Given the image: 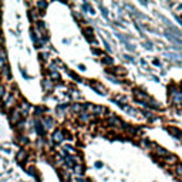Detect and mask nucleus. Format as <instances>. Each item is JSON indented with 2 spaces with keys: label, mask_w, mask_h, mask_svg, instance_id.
Returning a JSON list of instances; mask_svg holds the SVG:
<instances>
[{
  "label": "nucleus",
  "mask_w": 182,
  "mask_h": 182,
  "mask_svg": "<svg viewBox=\"0 0 182 182\" xmlns=\"http://www.w3.org/2000/svg\"><path fill=\"white\" fill-rule=\"evenodd\" d=\"M107 123L111 124V125H114V127H121V128H124V123H123V121H121L119 118H117V117H114L112 114H108Z\"/></svg>",
  "instance_id": "obj_1"
},
{
  "label": "nucleus",
  "mask_w": 182,
  "mask_h": 182,
  "mask_svg": "<svg viewBox=\"0 0 182 182\" xmlns=\"http://www.w3.org/2000/svg\"><path fill=\"white\" fill-rule=\"evenodd\" d=\"M134 94H135V97H137L138 100H140V103H144V101H148V100H149L148 94H147V93H144L142 90L135 88V90H134Z\"/></svg>",
  "instance_id": "obj_2"
},
{
  "label": "nucleus",
  "mask_w": 182,
  "mask_h": 182,
  "mask_svg": "<svg viewBox=\"0 0 182 182\" xmlns=\"http://www.w3.org/2000/svg\"><path fill=\"white\" fill-rule=\"evenodd\" d=\"M155 147V152L158 156H161V158H165V156L169 155V151L165 148H162V147H158V145H154Z\"/></svg>",
  "instance_id": "obj_3"
},
{
  "label": "nucleus",
  "mask_w": 182,
  "mask_h": 182,
  "mask_svg": "<svg viewBox=\"0 0 182 182\" xmlns=\"http://www.w3.org/2000/svg\"><path fill=\"white\" fill-rule=\"evenodd\" d=\"M167 131L169 134L174 135L175 138H182V131H179L178 128H175V127H169V128H167Z\"/></svg>",
  "instance_id": "obj_4"
},
{
  "label": "nucleus",
  "mask_w": 182,
  "mask_h": 182,
  "mask_svg": "<svg viewBox=\"0 0 182 182\" xmlns=\"http://www.w3.org/2000/svg\"><path fill=\"white\" fill-rule=\"evenodd\" d=\"M91 110H93V114L95 115H103V112H105V108L101 105H94V107H91Z\"/></svg>",
  "instance_id": "obj_5"
},
{
  "label": "nucleus",
  "mask_w": 182,
  "mask_h": 182,
  "mask_svg": "<svg viewBox=\"0 0 182 182\" xmlns=\"http://www.w3.org/2000/svg\"><path fill=\"white\" fill-rule=\"evenodd\" d=\"M91 114H88V112H81V117H80V119H81V123H88V121H91Z\"/></svg>",
  "instance_id": "obj_6"
},
{
  "label": "nucleus",
  "mask_w": 182,
  "mask_h": 182,
  "mask_svg": "<svg viewBox=\"0 0 182 182\" xmlns=\"http://www.w3.org/2000/svg\"><path fill=\"white\" fill-rule=\"evenodd\" d=\"M53 138H54V141H56V142H60V141H63V132H61V131H56V132H54V137H53Z\"/></svg>",
  "instance_id": "obj_7"
},
{
  "label": "nucleus",
  "mask_w": 182,
  "mask_h": 182,
  "mask_svg": "<svg viewBox=\"0 0 182 182\" xmlns=\"http://www.w3.org/2000/svg\"><path fill=\"white\" fill-rule=\"evenodd\" d=\"M174 171L179 178H182V164H176V165L174 167Z\"/></svg>",
  "instance_id": "obj_8"
},
{
  "label": "nucleus",
  "mask_w": 182,
  "mask_h": 182,
  "mask_svg": "<svg viewBox=\"0 0 182 182\" xmlns=\"http://www.w3.org/2000/svg\"><path fill=\"white\" fill-rule=\"evenodd\" d=\"M94 88L97 90V93H100V94H105V88L103 86H100V84H94Z\"/></svg>",
  "instance_id": "obj_9"
},
{
  "label": "nucleus",
  "mask_w": 182,
  "mask_h": 182,
  "mask_svg": "<svg viewBox=\"0 0 182 182\" xmlns=\"http://www.w3.org/2000/svg\"><path fill=\"white\" fill-rule=\"evenodd\" d=\"M103 63L105 64H112V59L108 56H103Z\"/></svg>",
  "instance_id": "obj_10"
},
{
  "label": "nucleus",
  "mask_w": 182,
  "mask_h": 182,
  "mask_svg": "<svg viewBox=\"0 0 182 182\" xmlns=\"http://www.w3.org/2000/svg\"><path fill=\"white\" fill-rule=\"evenodd\" d=\"M83 108H84V105H81V104H74V105H73V111H75V112H77V111H81Z\"/></svg>",
  "instance_id": "obj_11"
}]
</instances>
